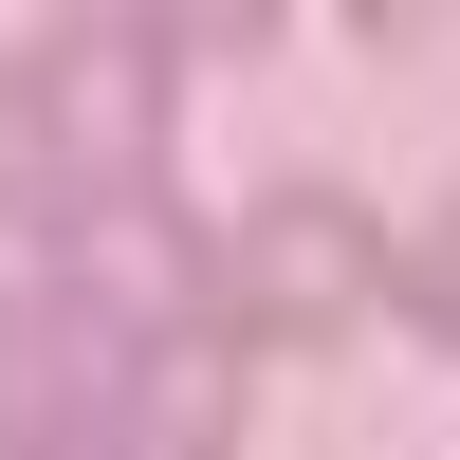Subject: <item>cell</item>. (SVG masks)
I'll use <instances>...</instances> for the list:
<instances>
[{"instance_id":"1","label":"cell","mask_w":460,"mask_h":460,"mask_svg":"<svg viewBox=\"0 0 460 460\" xmlns=\"http://www.w3.org/2000/svg\"><path fill=\"white\" fill-rule=\"evenodd\" d=\"M368 295H387V221L350 184H277L221 240V350H332Z\"/></svg>"},{"instance_id":"2","label":"cell","mask_w":460,"mask_h":460,"mask_svg":"<svg viewBox=\"0 0 460 460\" xmlns=\"http://www.w3.org/2000/svg\"><path fill=\"white\" fill-rule=\"evenodd\" d=\"M19 129L74 166V203H129V184L166 166V37H147V19H74V37H37Z\"/></svg>"},{"instance_id":"3","label":"cell","mask_w":460,"mask_h":460,"mask_svg":"<svg viewBox=\"0 0 460 460\" xmlns=\"http://www.w3.org/2000/svg\"><path fill=\"white\" fill-rule=\"evenodd\" d=\"M56 277H74V314H93L111 350H203V332H221V258L166 221V184L56 203Z\"/></svg>"},{"instance_id":"4","label":"cell","mask_w":460,"mask_h":460,"mask_svg":"<svg viewBox=\"0 0 460 460\" xmlns=\"http://www.w3.org/2000/svg\"><path fill=\"white\" fill-rule=\"evenodd\" d=\"M240 442V350H129V387H111V424H93V460H221Z\"/></svg>"},{"instance_id":"5","label":"cell","mask_w":460,"mask_h":460,"mask_svg":"<svg viewBox=\"0 0 460 460\" xmlns=\"http://www.w3.org/2000/svg\"><path fill=\"white\" fill-rule=\"evenodd\" d=\"M37 314H74V277H56V203H0V332H37Z\"/></svg>"},{"instance_id":"6","label":"cell","mask_w":460,"mask_h":460,"mask_svg":"<svg viewBox=\"0 0 460 460\" xmlns=\"http://www.w3.org/2000/svg\"><path fill=\"white\" fill-rule=\"evenodd\" d=\"M387 295H405L424 332H460V203H442V221H405V240H387Z\"/></svg>"},{"instance_id":"7","label":"cell","mask_w":460,"mask_h":460,"mask_svg":"<svg viewBox=\"0 0 460 460\" xmlns=\"http://www.w3.org/2000/svg\"><path fill=\"white\" fill-rule=\"evenodd\" d=\"M0 147H19V74H0Z\"/></svg>"}]
</instances>
